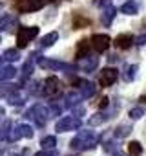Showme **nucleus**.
I'll list each match as a JSON object with an SVG mask.
<instances>
[{"instance_id": "37", "label": "nucleus", "mask_w": 146, "mask_h": 156, "mask_svg": "<svg viewBox=\"0 0 146 156\" xmlns=\"http://www.w3.org/2000/svg\"><path fill=\"white\" fill-rule=\"evenodd\" d=\"M2 62H4V57H0V66H2Z\"/></svg>"}, {"instance_id": "24", "label": "nucleus", "mask_w": 146, "mask_h": 156, "mask_svg": "<svg viewBox=\"0 0 146 156\" xmlns=\"http://www.w3.org/2000/svg\"><path fill=\"white\" fill-rule=\"evenodd\" d=\"M8 101H9L11 105H22V103H24V96L20 94V90H15L13 94L8 96Z\"/></svg>"}, {"instance_id": "6", "label": "nucleus", "mask_w": 146, "mask_h": 156, "mask_svg": "<svg viewBox=\"0 0 146 156\" xmlns=\"http://www.w3.org/2000/svg\"><path fill=\"white\" fill-rule=\"evenodd\" d=\"M15 4L20 13H31V11L42 9L48 4V0H15Z\"/></svg>"}, {"instance_id": "10", "label": "nucleus", "mask_w": 146, "mask_h": 156, "mask_svg": "<svg viewBox=\"0 0 146 156\" xmlns=\"http://www.w3.org/2000/svg\"><path fill=\"white\" fill-rule=\"evenodd\" d=\"M33 134H35V130H33L31 125L20 123V125H17V127L9 132V140H8V141H17V140H20V138H33Z\"/></svg>"}, {"instance_id": "35", "label": "nucleus", "mask_w": 146, "mask_h": 156, "mask_svg": "<svg viewBox=\"0 0 146 156\" xmlns=\"http://www.w3.org/2000/svg\"><path fill=\"white\" fill-rule=\"evenodd\" d=\"M4 116H6V110H4V108H2V107H0V119H2V118H4Z\"/></svg>"}, {"instance_id": "31", "label": "nucleus", "mask_w": 146, "mask_h": 156, "mask_svg": "<svg viewBox=\"0 0 146 156\" xmlns=\"http://www.w3.org/2000/svg\"><path fill=\"white\" fill-rule=\"evenodd\" d=\"M88 24H90V20H88V19H81V17L77 15V17H75V22H73V28H77V30H79V28L88 26Z\"/></svg>"}, {"instance_id": "17", "label": "nucleus", "mask_w": 146, "mask_h": 156, "mask_svg": "<svg viewBox=\"0 0 146 156\" xmlns=\"http://www.w3.org/2000/svg\"><path fill=\"white\" fill-rule=\"evenodd\" d=\"M121 11H122L124 15L133 17V15H137V13H139V4L135 2V0H128V2H124V4H122Z\"/></svg>"}, {"instance_id": "28", "label": "nucleus", "mask_w": 146, "mask_h": 156, "mask_svg": "<svg viewBox=\"0 0 146 156\" xmlns=\"http://www.w3.org/2000/svg\"><path fill=\"white\" fill-rule=\"evenodd\" d=\"M40 145H42V149H55L57 138H55V136H46V138H42Z\"/></svg>"}, {"instance_id": "36", "label": "nucleus", "mask_w": 146, "mask_h": 156, "mask_svg": "<svg viewBox=\"0 0 146 156\" xmlns=\"http://www.w3.org/2000/svg\"><path fill=\"white\" fill-rule=\"evenodd\" d=\"M4 8V2H2V0H0V9H2Z\"/></svg>"}, {"instance_id": "7", "label": "nucleus", "mask_w": 146, "mask_h": 156, "mask_svg": "<svg viewBox=\"0 0 146 156\" xmlns=\"http://www.w3.org/2000/svg\"><path fill=\"white\" fill-rule=\"evenodd\" d=\"M38 66L44 68V70H53V72H58V70H75V66H71L68 62L53 61V59H48V57H40V55H38Z\"/></svg>"}, {"instance_id": "14", "label": "nucleus", "mask_w": 146, "mask_h": 156, "mask_svg": "<svg viewBox=\"0 0 146 156\" xmlns=\"http://www.w3.org/2000/svg\"><path fill=\"white\" fill-rule=\"evenodd\" d=\"M15 26H17V17L15 15H4V17H0V31H9Z\"/></svg>"}, {"instance_id": "1", "label": "nucleus", "mask_w": 146, "mask_h": 156, "mask_svg": "<svg viewBox=\"0 0 146 156\" xmlns=\"http://www.w3.org/2000/svg\"><path fill=\"white\" fill-rule=\"evenodd\" d=\"M99 134L93 130H81L75 138L71 140V149L73 151H90L93 147H97L99 143Z\"/></svg>"}, {"instance_id": "19", "label": "nucleus", "mask_w": 146, "mask_h": 156, "mask_svg": "<svg viewBox=\"0 0 146 156\" xmlns=\"http://www.w3.org/2000/svg\"><path fill=\"white\" fill-rule=\"evenodd\" d=\"M82 101V98L79 96V92L75 94V92H69L68 96H66V99H64V105L68 107V108H73V107H75V105H79Z\"/></svg>"}, {"instance_id": "32", "label": "nucleus", "mask_w": 146, "mask_h": 156, "mask_svg": "<svg viewBox=\"0 0 146 156\" xmlns=\"http://www.w3.org/2000/svg\"><path fill=\"white\" fill-rule=\"evenodd\" d=\"M29 92H31V94H35V96H37V94H42V88H40V83H37V81H33V83H31V87H29Z\"/></svg>"}, {"instance_id": "27", "label": "nucleus", "mask_w": 146, "mask_h": 156, "mask_svg": "<svg viewBox=\"0 0 146 156\" xmlns=\"http://www.w3.org/2000/svg\"><path fill=\"white\" fill-rule=\"evenodd\" d=\"M90 53V42L88 41H81L79 42V48H77V59L79 57H84Z\"/></svg>"}, {"instance_id": "20", "label": "nucleus", "mask_w": 146, "mask_h": 156, "mask_svg": "<svg viewBox=\"0 0 146 156\" xmlns=\"http://www.w3.org/2000/svg\"><path fill=\"white\" fill-rule=\"evenodd\" d=\"M110 119V114H104V112H99V114H93L90 119H88V123L91 125V127H95V125H102L104 121H108Z\"/></svg>"}, {"instance_id": "4", "label": "nucleus", "mask_w": 146, "mask_h": 156, "mask_svg": "<svg viewBox=\"0 0 146 156\" xmlns=\"http://www.w3.org/2000/svg\"><path fill=\"white\" fill-rule=\"evenodd\" d=\"M81 119L77 118V116H66V118H62V119H58L57 121V125H55V130L57 132H69V130H79L81 129Z\"/></svg>"}, {"instance_id": "13", "label": "nucleus", "mask_w": 146, "mask_h": 156, "mask_svg": "<svg viewBox=\"0 0 146 156\" xmlns=\"http://www.w3.org/2000/svg\"><path fill=\"white\" fill-rule=\"evenodd\" d=\"M131 44H133V35H130V33H121L115 39V46L119 50H128V48H131Z\"/></svg>"}, {"instance_id": "3", "label": "nucleus", "mask_w": 146, "mask_h": 156, "mask_svg": "<svg viewBox=\"0 0 146 156\" xmlns=\"http://www.w3.org/2000/svg\"><path fill=\"white\" fill-rule=\"evenodd\" d=\"M37 35H38V28H37V26H22V28H18V33H17V46H18V48H26Z\"/></svg>"}, {"instance_id": "2", "label": "nucleus", "mask_w": 146, "mask_h": 156, "mask_svg": "<svg viewBox=\"0 0 146 156\" xmlns=\"http://www.w3.org/2000/svg\"><path fill=\"white\" fill-rule=\"evenodd\" d=\"M26 118H29V119H33L38 127H44L46 123H48V119H49V108H46L44 105H33L28 112H26Z\"/></svg>"}, {"instance_id": "29", "label": "nucleus", "mask_w": 146, "mask_h": 156, "mask_svg": "<svg viewBox=\"0 0 146 156\" xmlns=\"http://www.w3.org/2000/svg\"><path fill=\"white\" fill-rule=\"evenodd\" d=\"M144 112H146V110H144L142 107H135V108L130 110V118H131V119H141V118L144 116Z\"/></svg>"}, {"instance_id": "12", "label": "nucleus", "mask_w": 146, "mask_h": 156, "mask_svg": "<svg viewBox=\"0 0 146 156\" xmlns=\"http://www.w3.org/2000/svg\"><path fill=\"white\" fill-rule=\"evenodd\" d=\"M79 66L82 68V72L91 73V72H95L97 66H99V57H97V55H91V53H88V55H84V57H79Z\"/></svg>"}, {"instance_id": "33", "label": "nucleus", "mask_w": 146, "mask_h": 156, "mask_svg": "<svg viewBox=\"0 0 146 156\" xmlns=\"http://www.w3.org/2000/svg\"><path fill=\"white\" fill-rule=\"evenodd\" d=\"M137 44H141V46H142V44H146V31H144L142 35H139V39H137Z\"/></svg>"}, {"instance_id": "38", "label": "nucleus", "mask_w": 146, "mask_h": 156, "mask_svg": "<svg viewBox=\"0 0 146 156\" xmlns=\"http://www.w3.org/2000/svg\"><path fill=\"white\" fill-rule=\"evenodd\" d=\"M141 101H146V96H142V98H141Z\"/></svg>"}, {"instance_id": "8", "label": "nucleus", "mask_w": 146, "mask_h": 156, "mask_svg": "<svg viewBox=\"0 0 146 156\" xmlns=\"http://www.w3.org/2000/svg\"><path fill=\"white\" fill-rule=\"evenodd\" d=\"M117 77H119V70H117V68H113V66H111V68H110V66H108V68H102V70L99 72V85L104 87V88H106V87H111V85L117 81Z\"/></svg>"}, {"instance_id": "16", "label": "nucleus", "mask_w": 146, "mask_h": 156, "mask_svg": "<svg viewBox=\"0 0 146 156\" xmlns=\"http://www.w3.org/2000/svg\"><path fill=\"white\" fill-rule=\"evenodd\" d=\"M17 75V68L15 66H4V68H0V83H6L9 79H13V77Z\"/></svg>"}, {"instance_id": "15", "label": "nucleus", "mask_w": 146, "mask_h": 156, "mask_svg": "<svg viewBox=\"0 0 146 156\" xmlns=\"http://www.w3.org/2000/svg\"><path fill=\"white\" fill-rule=\"evenodd\" d=\"M115 15H117V9H115L113 6H108V8L101 13V22H102L104 26H111V22H113Z\"/></svg>"}, {"instance_id": "25", "label": "nucleus", "mask_w": 146, "mask_h": 156, "mask_svg": "<svg viewBox=\"0 0 146 156\" xmlns=\"http://www.w3.org/2000/svg\"><path fill=\"white\" fill-rule=\"evenodd\" d=\"M130 132H131V125H119L113 134H115V138H126Z\"/></svg>"}, {"instance_id": "30", "label": "nucleus", "mask_w": 146, "mask_h": 156, "mask_svg": "<svg viewBox=\"0 0 146 156\" xmlns=\"http://www.w3.org/2000/svg\"><path fill=\"white\" fill-rule=\"evenodd\" d=\"M35 156H58V151L57 149H42Z\"/></svg>"}, {"instance_id": "9", "label": "nucleus", "mask_w": 146, "mask_h": 156, "mask_svg": "<svg viewBox=\"0 0 146 156\" xmlns=\"http://www.w3.org/2000/svg\"><path fill=\"white\" fill-rule=\"evenodd\" d=\"M75 87L79 88V96H81L82 99H90V98H93L95 92H97V87H95L91 81H88V79H77V81H75Z\"/></svg>"}, {"instance_id": "11", "label": "nucleus", "mask_w": 146, "mask_h": 156, "mask_svg": "<svg viewBox=\"0 0 146 156\" xmlns=\"http://www.w3.org/2000/svg\"><path fill=\"white\" fill-rule=\"evenodd\" d=\"M110 44H111V39H110L106 33H95V35L91 37V48H93L97 53L106 51V50L110 48Z\"/></svg>"}, {"instance_id": "34", "label": "nucleus", "mask_w": 146, "mask_h": 156, "mask_svg": "<svg viewBox=\"0 0 146 156\" xmlns=\"http://www.w3.org/2000/svg\"><path fill=\"white\" fill-rule=\"evenodd\" d=\"M108 103H110V99H108V98H102V101H101V108H106Z\"/></svg>"}, {"instance_id": "22", "label": "nucleus", "mask_w": 146, "mask_h": 156, "mask_svg": "<svg viewBox=\"0 0 146 156\" xmlns=\"http://www.w3.org/2000/svg\"><path fill=\"white\" fill-rule=\"evenodd\" d=\"M6 61H9V62H15V61H18L20 59V53H18V50H15V48H9V50H6L4 51V55H2Z\"/></svg>"}, {"instance_id": "26", "label": "nucleus", "mask_w": 146, "mask_h": 156, "mask_svg": "<svg viewBox=\"0 0 146 156\" xmlns=\"http://www.w3.org/2000/svg\"><path fill=\"white\" fill-rule=\"evenodd\" d=\"M128 152H130V156H141V152H142L141 143L139 141H130L128 143Z\"/></svg>"}, {"instance_id": "18", "label": "nucleus", "mask_w": 146, "mask_h": 156, "mask_svg": "<svg viewBox=\"0 0 146 156\" xmlns=\"http://www.w3.org/2000/svg\"><path fill=\"white\" fill-rule=\"evenodd\" d=\"M57 41H58V33H57V31H51V33H48V35H44V37L40 39V46H42V48H49V46H53Z\"/></svg>"}, {"instance_id": "23", "label": "nucleus", "mask_w": 146, "mask_h": 156, "mask_svg": "<svg viewBox=\"0 0 146 156\" xmlns=\"http://www.w3.org/2000/svg\"><path fill=\"white\" fill-rule=\"evenodd\" d=\"M33 59H29L24 66H22V81H26V79H29L31 77V73H33Z\"/></svg>"}, {"instance_id": "21", "label": "nucleus", "mask_w": 146, "mask_h": 156, "mask_svg": "<svg viewBox=\"0 0 146 156\" xmlns=\"http://www.w3.org/2000/svg\"><path fill=\"white\" fill-rule=\"evenodd\" d=\"M135 75H137V64H130V66H126V70L122 73V79L126 83H130V81L135 79Z\"/></svg>"}, {"instance_id": "5", "label": "nucleus", "mask_w": 146, "mask_h": 156, "mask_svg": "<svg viewBox=\"0 0 146 156\" xmlns=\"http://www.w3.org/2000/svg\"><path fill=\"white\" fill-rule=\"evenodd\" d=\"M60 92H62V83H60V79L58 77H48V79L44 81V87H42V94L44 96H48V98H57V96H60Z\"/></svg>"}]
</instances>
